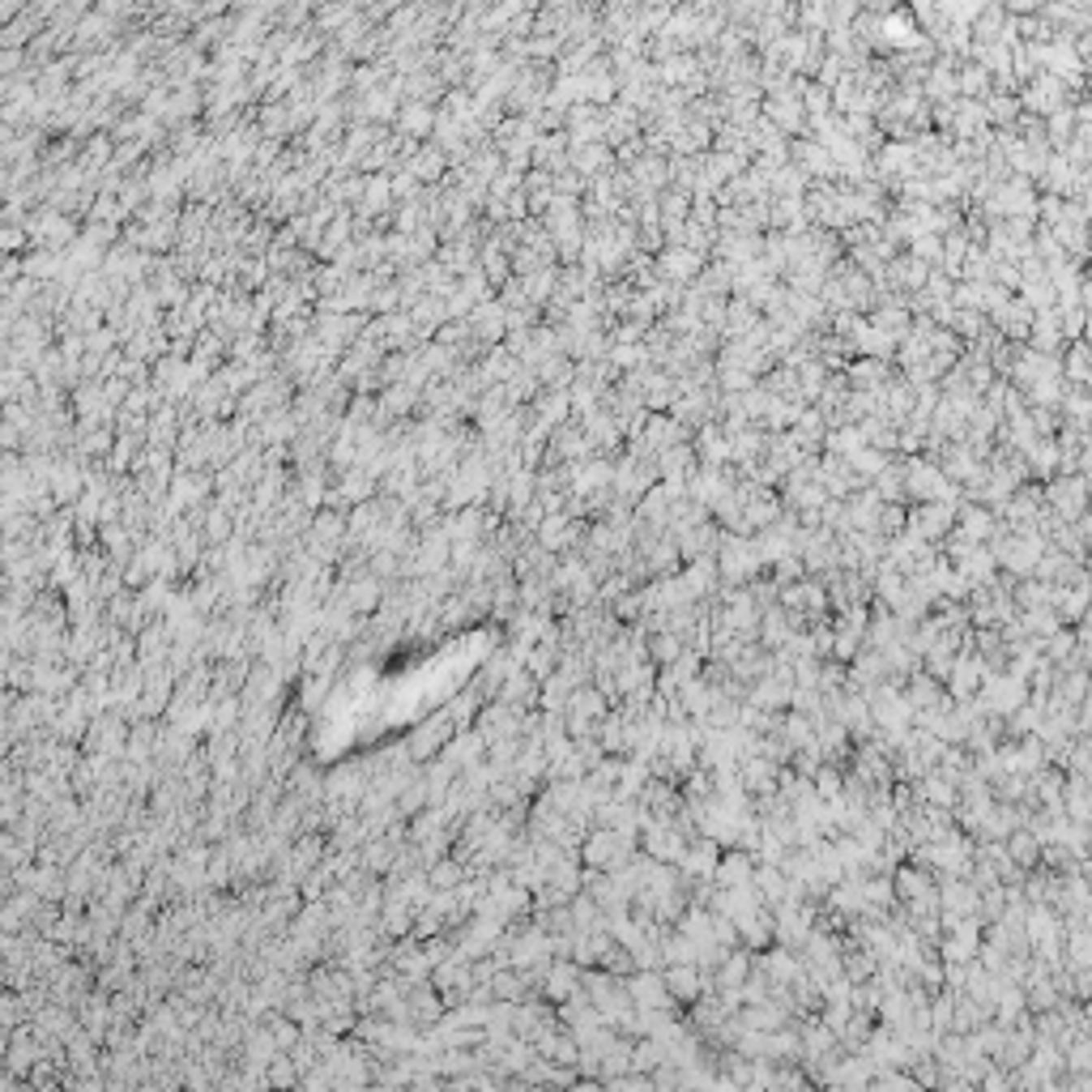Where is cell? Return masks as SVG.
<instances>
[{
  "label": "cell",
  "mask_w": 1092,
  "mask_h": 1092,
  "mask_svg": "<svg viewBox=\"0 0 1092 1092\" xmlns=\"http://www.w3.org/2000/svg\"><path fill=\"white\" fill-rule=\"evenodd\" d=\"M1071 1092H1092V1075H1075V1080H1071Z\"/></svg>",
  "instance_id": "obj_1"
}]
</instances>
